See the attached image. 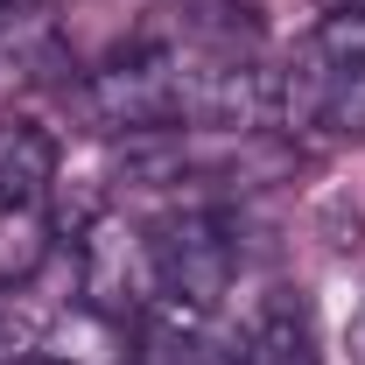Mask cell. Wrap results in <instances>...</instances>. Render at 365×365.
I'll return each instance as SVG.
<instances>
[{
	"instance_id": "1",
	"label": "cell",
	"mask_w": 365,
	"mask_h": 365,
	"mask_svg": "<svg viewBox=\"0 0 365 365\" xmlns=\"http://www.w3.org/2000/svg\"><path fill=\"white\" fill-rule=\"evenodd\" d=\"M78 106L98 134H182L190 127V49L176 43H140L120 49L113 63H98L85 85H78Z\"/></svg>"
},
{
	"instance_id": "2",
	"label": "cell",
	"mask_w": 365,
	"mask_h": 365,
	"mask_svg": "<svg viewBox=\"0 0 365 365\" xmlns=\"http://www.w3.org/2000/svg\"><path fill=\"white\" fill-rule=\"evenodd\" d=\"M148 260H155V309H182V317H204L218 309L239 274V232H232L225 211L211 204H190L176 218L148 232Z\"/></svg>"
},
{
	"instance_id": "3",
	"label": "cell",
	"mask_w": 365,
	"mask_h": 365,
	"mask_svg": "<svg viewBox=\"0 0 365 365\" xmlns=\"http://www.w3.org/2000/svg\"><path fill=\"white\" fill-rule=\"evenodd\" d=\"M281 127L317 148H344V140H365V71L323 56L317 43H302L281 71Z\"/></svg>"
},
{
	"instance_id": "4",
	"label": "cell",
	"mask_w": 365,
	"mask_h": 365,
	"mask_svg": "<svg viewBox=\"0 0 365 365\" xmlns=\"http://www.w3.org/2000/svg\"><path fill=\"white\" fill-rule=\"evenodd\" d=\"M85 274V302L98 317H148L162 295H155V260H148V232L134 225H98L78 253Z\"/></svg>"
},
{
	"instance_id": "5",
	"label": "cell",
	"mask_w": 365,
	"mask_h": 365,
	"mask_svg": "<svg viewBox=\"0 0 365 365\" xmlns=\"http://www.w3.org/2000/svg\"><path fill=\"white\" fill-rule=\"evenodd\" d=\"M246 365H323L317 351V302L309 288H267L246 323Z\"/></svg>"
},
{
	"instance_id": "6",
	"label": "cell",
	"mask_w": 365,
	"mask_h": 365,
	"mask_svg": "<svg viewBox=\"0 0 365 365\" xmlns=\"http://www.w3.org/2000/svg\"><path fill=\"white\" fill-rule=\"evenodd\" d=\"M49 253V190L0 182V288L29 281Z\"/></svg>"
},
{
	"instance_id": "7",
	"label": "cell",
	"mask_w": 365,
	"mask_h": 365,
	"mask_svg": "<svg viewBox=\"0 0 365 365\" xmlns=\"http://www.w3.org/2000/svg\"><path fill=\"white\" fill-rule=\"evenodd\" d=\"M140 351H148V365H246L218 337H204L182 309H148L140 317Z\"/></svg>"
},
{
	"instance_id": "8",
	"label": "cell",
	"mask_w": 365,
	"mask_h": 365,
	"mask_svg": "<svg viewBox=\"0 0 365 365\" xmlns=\"http://www.w3.org/2000/svg\"><path fill=\"white\" fill-rule=\"evenodd\" d=\"M309 43H317L323 56H337V63L365 71V14H323L317 29H309Z\"/></svg>"
},
{
	"instance_id": "9",
	"label": "cell",
	"mask_w": 365,
	"mask_h": 365,
	"mask_svg": "<svg viewBox=\"0 0 365 365\" xmlns=\"http://www.w3.org/2000/svg\"><path fill=\"white\" fill-rule=\"evenodd\" d=\"M344 351H351V365H365V295L351 309V323H344Z\"/></svg>"
},
{
	"instance_id": "10",
	"label": "cell",
	"mask_w": 365,
	"mask_h": 365,
	"mask_svg": "<svg viewBox=\"0 0 365 365\" xmlns=\"http://www.w3.org/2000/svg\"><path fill=\"white\" fill-rule=\"evenodd\" d=\"M21 14H29V0H0V36H7V29H14Z\"/></svg>"
},
{
	"instance_id": "11",
	"label": "cell",
	"mask_w": 365,
	"mask_h": 365,
	"mask_svg": "<svg viewBox=\"0 0 365 365\" xmlns=\"http://www.w3.org/2000/svg\"><path fill=\"white\" fill-rule=\"evenodd\" d=\"M323 14H365V0H323Z\"/></svg>"
}]
</instances>
